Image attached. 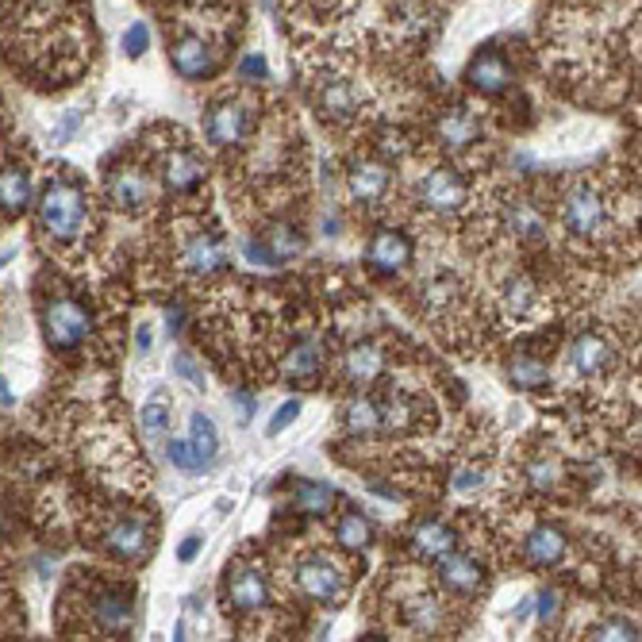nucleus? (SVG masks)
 I'll return each mask as SVG.
<instances>
[{
  "instance_id": "1",
  "label": "nucleus",
  "mask_w": 642,
  "mask_h": 642,
  "mask_svg": "<svg viewBox=\"0 0 642 642\" xmlns=\"http://www.w3.org/2000/svg\"><path fill=\"white\" fill-rule=\"evenodd\" d=\"M39 228L58 247L81 243V236L89 228V196L78 181L70 177L47 181V188L39 196Z\"/></svg>"
},
{
  "instance_id": "2",
  "label": "nucleus",
  "mask_w": 642,
  "mask_h": 642,
  "mask_svg": "<svg viewBox=\"0 0 642 642\" xmlns=\"http://www.w3.org/2000/svg\"><path fill=\"white\" fill-rule=\"evenodd\" d=\"M558 216H562V228L570 239H581V243H593L608 231L611 223V204L608 196L600 193L596 185H573L570 193L562 196L558 204Z\"/></svg>"
},
{
  "instance_id": "3",
  "label": "nucleus",
  "mask_w": 642,
  "mask_h": 642,
  "mask_svg": "<svg viewBox=\"0 0 642 642\" xmlns=\"http://www.w3.org/2000/svg\"><path fill=\"white\" fill-rule=\"evenodd\" d=\"M89 331H93V316H89V308L81 300L55 297L43 305V339H47L50 351L58 354L78 351L89 339Z\"/></svg>"
},
{
  "instance_id": "4",
  "label": "nucleus",
  "mask_w": 642,
  "mask_h": 642,
  "mask_svg": "<svg viewBox=\"0 0 642 642\" xmlns=\"http://www.w3.org/2000/svg\"><path fill=\"white\" fill-rule=\"evenodd\" d=\"M420 204L427 211H435V216H458L470 204V185L450 165H435L420 181Z\"/></svg>"
},
{
  "instance_id": "5",
  "label": "nucleus",
  "mask_w": 642,
  "mask_h": 642,
  "mask_svg": "<svg viewBox=\"0 0 642 642\" xmlns=\"http://www.w3.org/2000/svg\"><path fill=\"white\" fill-rule=\"evenodd\" d=\"M297 593L312 604H335L346 593V570L328 554H316L297 565Z\"/></svg>"
},
{
  "instance_id": "6",
  "label": "nucleus",
  "mask_w": 642,
  "mask_h": 642,
  "mask_svg": "<svg viewBox=\"0 0 642 642\" xmlns=\"http://www.w3.org/2000/svg\"><path fill=\"white\" fill-rule=\"evenodd\" d=\"M346 188H351V196L358 204L374 208V204H381L385 196H389L392 165L381 162V158H358V162L351 165V173H346Z\"/></svg>"
},
{
  "instance_id": "7",
  "label": "nucleus",
  "mask_w": 642,
  "mask_h": 642,
  "mask_svg": "<svg viewBox=\"0 0 642 642\" xmlns=\"http://www.w3.org/2000/svg\"><path fill=\"white\" fill-rule=\"evenodd\" d=\"M251 131V108L243 101H220L208 112V142L211 147H239Z\"/></svg>"
},
{
  "instance_id": "8",
  "label": "nucleus",
  "mask_w": 642,
  "mask_h": 642,
  "mask_svg": "<svg viewBox=\"0 0 642 642\" xmlns=\"http://www.w3.org/2000/svg\"><path fill=\"white\" fill-rule=\"evenodd\" d=\"M170 62L185 81H200V78H208V73L216 70V50H211L208 39L185 32V35H177V39L170 43Z\"/></svg>"
},
{
  "instance_id": "9",
  "label": "nucleus",
  "mask_w": 642,
  "mask_h": 642,
  "mask_svg": "<svg viewBox=\"0 0 642 642\" xmlns=\"http://www.w3.org/2000/svg\"><path fill=\"white\" fill-rule=\"evenodd\" d=\"M223 266H228V251H223L220 236H211V231H196L181 251V270L193 277H211Z\"/></svg>"
},
{
  "instance_id": "10",
  "label": "nucleus",
  "mask_w": 642,
  "mask_h": 642,
  "mask_svg": "<svg viewBox=\"0 0 642 642\" xmlns=\"http://www.w3.org/2000/svg\"><path fill=\"white\" fill-rule=\"evenodd\" d=\"M108 200L119 211H142L150 204V177L139 165H119L116 173H108Z\"/></svg>"
},
{
  "instance_id": "11",
  "label": "nucleus",
  "mask_w": 642,
  "mask_h": 642,
  "mask_svg": "<svg viewBox=\"0 0 642 642\" xmlns=\"http://www.w3.org/2000/svg\"><path fill=\"white\" fill-rule=\"evenodd\" d=\"M266 604H270L266 577H262L259 570H247V565L231 570V577H228V608L231 611L251 616V611H262Z\"/></svg>"
},
{
  "instance_id": "12",
  "label": "nucleus",
  "mask_w": 642,
  "mask_h": 642,
  "mask_svg": "<svg viewBox=\"0 0 642 642\" xmlns=\"http://www.w3.org/2000/svg\"><path fill=\"white\" fill-rule=\"evenodd\" d=\"M466 81H470V85L478 89L481 96H501L504 89L512 85L508 58H504L501 50H485V55H478L470 62V70H466Z\"/></svg>"
},
{
  "instance_id": "13",
  "label": "nucleus",
  "mask_w": 642,
  "mask_h": 642,
  "mask_svg": "<svg viewBox=\"0 0 642 642\" xmlns=\"http://www.w3.org/2000/svg\"><path fill=\"white\" fill-rule=\"evenodd\" d=\"M412 262V243L400 231H377L366 247V266L381 270V274H400Z\"/></svg>"
},
{
  "instance_id": "14",
  "label": "nucleus",
  "mask_w": 642,
  "mask_h": 642,
  "mask_svg": "<svg viewBox=\"0 0 642 642\" xmlns=\"http://www.w3.org/2000/svg\"><path fill=\"white\" fill-rule=\"evenodd\" d=\"M565 362H570V369H573V374H581V377L608 374V369H611V346H608V339L593 335V331H585V335L573 339L570 358H565Z\"/></svg>"
},
{
  "instance_id": "15",
  "label": "nucleus",
  "mask_w": 642,
  "mask_h": 642,
  "mask_svg": "<svg viewBox=\"0 0 642 642\" xmlns=\"http://www.w3.org/2000/svg\"><path fill=\"white\" fill-rule=\"evenodd\" d=\"M439 581H443V588L447 593H455V596H473L481 585H485V570H481L478 562H473L470 554H443L439 558Z\"/></svg>"
},
{
  "instance_id": "16",
  "label": "nucleus",
  "mask_w": 642,
  "mask_h": 642,
  "mask_svg": "<svg viewBox=\"0 0 642 642\" xmlns=\"http://www.w3.org/2000/svg\"><path fill=\"white\" fill-rule=\"evenodd\" d=\"M565 550H570V539H565V535L558 531V527H550V524H539L524 539V554H527V562H531L535 570H554V565L565 558Z\"/></svg>"
},
{
  "instance_id": "17",
  "label": "nucleus",
  "mask_w": 642,
  "mask_h": 642,
  "mask_svg": "<svg viewBox=\"0 0 642 642\" xmlns=\"http://www.w3.org/2000/svg\"><path fill=\"white\" fill-rule=\"evenodd\" d=\"M316 108H320L323 119H335V124H343V119H354V112H358V93H354L351 81H320V89H316Z\"/></svg>"
},
{
  "instance_id": "18",
  "label": "nucleus",
  "mask_w": 642,
  "mask_h": 642,
  "mask_svg": "<svg viewBox=\"0 0 642 642\" xmlns=\"http://www.w3.org/2000/svg\"><path fill=\"white\" fill-rule=\"evenodd\" d=\"M162 181H165V188H173V193H188V188H196L204 181L200 158L185 147L162 154Z\"/></svg>"
},
{
  "instance_id": "19",
  "label": "nucleus",
  "mask_w": 642,
  "mask_h": 642,
  "mask_svg": "<svg viewBox=\"0 0 642 642\" xmlns=\"http://www.w3.org/2000/svg\"><path fill=\"white\" fill-rule=\"evenodd\" d=\"M439 139L447 142L450 150H470L473 142L481 139V124L466 104H455L439 116Z\"/></svg>"
},
{
  "instance_id": "20",
  "label": "nucleus",
  "mask_w": 642,
  "mask_h": 642,
  "mask_svg": "<svg viewBox=\"0 0 642 642\" xmlns=\"http://www.w3.org/2000/svg\"><path fill=\"white\" fill-rule=\"evenodd\" d=\"M108 554L124 558V562H135V558L150 554V527L139 524V519H119L116 527L108 531Z\"/></svg>"
},
{
  "instance_id": "21",
  "label": "nucleus",
  "mask_w": 642,
  "mask_h": 642,
  "mask_svg": "<svg viewBox=\"0 0 642 642\" xmlns=\"http://www.w3.org/2000/svg\"><path fill=\"white\" fill-rule=\"evenodd\" d=\"M32 204V173L24 165H4L0 170V211L20 216Z\"/></svg>"
},
{
  "instance_id": "22",
  "label": "nucleus",
  "mask_w": 642,
  "mask_h": 642,
  "mask_svg": "<svg viewBox=\"0 0 642 642\" xmlns=\"http://www.w3.org/2000/svg\"><path fill=\"white\" fill-rule=\"evenodd\" d=\"M385 369V351L374 343H362L351 351V358H346V377H351V385H369L377 381Z\"/></svg>"
},
{
  "instance_id": "23",
  "label": "nucleus",
  "mask_w": 642,
  "mask_h": 642,
  "mask_svg": "<svg viewBox=\"0 0 642 642\" xmlns=\"http://www.w3.org/2000/svg\"><path fill=\"white\" fill-rule=\"evenodd\" d=\"M539 285L531 282V277H512L508 285H504V308H508L512 320H527V316L539 312Z\"/></svg>"
},
{
  "instance_id": "24",
  "label": "nucleus",
  "mask_w": 642,
  "mask_h": 642,
  "mask_svg": "<svg viewBox=\"0 0 642 642\" xmlns=\"http://www.w3.org/2000/svg\"><path fill=\"white\" fill-rule=\"evenodd\" d=\"M188 447L196 450V458H200L208 470L216 466V458H220V435H216V423L204 412H196L193 423H188Z\"/></svg>"
},
{
  "instance_id": "25",
  "label": "nucleus",
  "mask_w": 642,
  "mask_h": 642,
  "mask_svg": "<svg viewBox=\"0 0 642 642\" xmlns=\"http://www.w3.org/2000/svg\"><path fill=\"white\" fill-rule=\"evenodd\" d=\"M412 547L420 558H443L455 550V531L447 524H420L412 531Z\"/></svg>"
},
{
  "instance_id": "26",
  "label": "nucleus",
  "mask_w": 642,
  "mask_h": 642,
  "mask_svg": "<svg viewBox=\"0 0 642 642\" xmlns=\"http://www.w3.org/2000/svg\"><path fill=\"white\" fill-rule=\"evenodd\" d=\"M331 504H335V489L323 485V481H300L297 493H293V508L308 512V516H328Z\"/></svg>"
},
{
  "instance_id": "27",
  "label": "nucleus",
  "mask_w": 642,
  "mask_h": 642,
  "mask_svg": "<svg viewBox=\"0 0 642 642\" xmlns=\"http://www.w3.org/2000/svg\"><path fill=\"white\" fill-rule=\"evenodd\" d=\"M335 542L339 547H346V550H362V547L374 542V527H369V519L362 516V512H346V516L339 519V527H335Z\"/></svg>"
},
{
  "instance_id": "28",
  "label": "nucleus",
  "mask_w": 642,
  "mask_h": 642,
  "mask_svg": "<svg viewBox=\"0 0 642 642\" xmlns=\"http://www.w3.org/2000/svg\"><path fill=\"white\" fill-rule=\"evenodd\" d=\"M404 616H408V623H412V631H420V634H435L443 627V608H439V600H435V596L408 600Z\"/></svg>"
},
{
  "instance_id": "29",
  "label": "nucleus",
  "mask_w": 642,
  "mask_h": 642,
  "mask_svg": "<svg viewBox=\"0 0 642 642\" xmlns=\"http://www.w3.org/2000/svg\"><path fill=\"white\" fill-rule=\"evenodd\" d=\"M343 420H346V427H351L354 435H374L377 427H381V408H377L369 397H358V400L346 404Z\"/></svg>"
},
{
  "instance_id": "30",
  "label": "nucleus",
  "mask_w": 642,
  "mask_h": 642,
  "mask_svg": "<svg viewBox=\"0 0 642 642\" xmlns=\"http://www.w3.org/2000/svg\"><path fill=\"white\" fill-rule=\"evenodd\" d=\"M508 381L524 392L542 389V385H547V366H542L539 358H531V354H519V358H512V366H508Z\"/></svg>"
},
{
  "instance_id": "31",
  "label": "nucleus",
  "mask_w": 642,
  "mask_h": 642,
  "mask_svg": "<svg viewBox=\"0 0 642 642\" xmlns=\"http://www.w3.org/2000/svg\"><path fill=\"white\" fill-rule=\"evenodd\" d=\"M165 432H170V400L158 392V397H150L147 404H142V435H147L150 443H162Z\"/></svg>"
},
{
  "instance_id": "32",
  "label": "nucleus",
  "mask_w": 642,
  "mask_h": 642,
  "mask_svg": "<svg viewBox=\"0 0 642 642\" xmlns=\"http://www.w3.org/2000/svg\"><path fill=\"white\" fill-rule=\"evenodd\" d=\"M266 251L274 254V262H289L305 251V239H300V231L293 228V223H277L266 236Z\"/></svg>"
},
{
  "instance_id": "33",
  "label": "nucleus",
  "mask_w": 642,
  "mask_h": 642,
  "mask_svg": "<svg viewBox=\"0 0 642 642\" xmlns=\"http://www.w3.org/2000/svg\"><path fill=\"white\" fill-rule=\"evenodd\" d=\"M508 228L516 231L519 239H542L547 236V223H542V216L531 208V204H516V208H512Z\"/></svg>"
},
{
  "instance_id": "34",
  "label": "nucleus",
  "mask_w": 642,
  "mask_h": 642,
  "mask_svg": "<svg viewBox=\"0 0 642 642\" xmlns=\"http://www.w3.org/2000/svg\"><path fill=\"white\" fill-rule=\"evenodd\" d=\"M316 369H320V351H316L312 343L297 346V354L285 362V377H289V381H308Z\"/></svg>"
},
{
  "instance_id": "35",
  "label": "nucleus",
  "mask_w": 642,
  "mask_h": 642,
  "mask_svg": "<svg viewBox=\"0 0 642 642\" xmlns=\"http://www.w3.org/2000/svg\"><path fill=\"white\" fill-rule=\"evenodd\" d=\"M165 450H170V462L177 466L181 473H204V470H208V466L196 458V450L188 447V439H173Z\"/></svg>"
},
{
  "instance_id": "36",
  "label": "nucleus",
  "mask_w": 642,
  "mask_h": 642,
  "mask_svg": "<svg viewBox=\"0 0 642 642\" xmlns=\"http://www.w3.org/2000/svg\"><path fill=\"white\" fill-rule=\"evenodd\" d=\"M558 478H562V470H558L554 458H535V462L527 466V481H531L535 489H554Z\"/></svg>"
},
{
  "instance_id": "37",
  "label": "nucleus",
  "mask_w": 642,
  "mask_h": 642,
  "mask_svg": "<svg viewBox=\"0 0 642 642\" xmlns=\"http://www.w3.org/2000/svg\"><path fill=\"white\" fill-rule=\"evenodd\" d=\"M593 639H639V627L631 619H604L593 631Z\"/></svg>"
},
{
  "instance_id": "38",
  "label": "nucleus",
  "mask_w": 642,
  "mask_h": 642,
  "mask_svg": "<svg viewBox=\"0 0 642 642\" xmlns=\"http://www.w3.org/2000/svg\"><path fill=\"white\" fill-rule=\"evenodd\" d=\"M173 374H177V377H185V381L193 385V389H204V369L196 366V358H193V354H185V351H181V354H173Z\"/></svg>"
},
{
  "instance_id": "39",
  "label": "nucleus",
  "mask_w": 642,
  "mask_h": 642,
  "mask_svg": "<svg viewBox=\"0 0 642 642\" xmlns=\"http://www.w3.org/2000/svg\"><path fill=\"white\" fill-rule=\"evenodd\" d=\"M297 415H300V400H289V404L277 408V415H274V420H270V427H266L270 439H274V435H282L285 427H289V423L297 420Z\"/></svg>"
},
{
  "instance_id": "40",
  "label": "nucleus",
  "mask_w": 642,
  "mask_h": 642,
  "mask_svg": "<svg viewBox=\"0 0 642 642\" xmlns=\"http://www.w3.org/2000/svg\"><path fill=\"white\" fill-rule=\"evenodd\" d=\"M147 43H150V32L142 24H131L127 27V35H124V55L127 58H139L142 50H147Z\"/></svg>"
},
{
  "instance_id": "41",
  "label": "nucleus",
  "mask_w": 642,
  "mask_h": 642,
  "mask_svg": "<svg viewBox=\"0 0 642 642\" xmlns=\"http://www.w3.org/2000/svg\"><path fill=\"white\" fill-rule=\"evenodd\" d=\"M450 485H455V493H478V489H485V473L481 470H458Z\"/></svg>"
},
{
  "instance_id": "42",
  "label": "nucleus",
  "mask_w": 642,
  "mask_h": 642,
  "mask_svg": "<svg viewBox=\"0 0 642 642\" xmlns=\"http://www.w3.org/2000/svg\"><path fill=\"white\" fill-rule=\"evenodd\" d=\"M243 254L254 262V266H262V270H266V266H277L274 254L266 251V243H254V239H243Z\"/></svg>"
},
{
  "instance_id": "43",
  "label": "nucleus",
  "mask_w": 642,
  "mask_h": 642,
  "mask_svg": "<svg viewBox=\"0 0 642 642\" xmlns=\"http://www.w3.org/2000/svg\"><path fill=\"white\" fill-rule=\"evenodd\" d=\"M558 616V596L554 593H542L539 596V619H554Z\"/></svg>"
},
{
  "instance_id": "44",
  "label": "nucleus",
  "mask_w": 642,
  "mask_h": 642,
  "mask_svg": "<svg viewBox=\"0 0 642 642\" xmlns=\"http://www.w3.org/2000/svg\"><path fill=\"white\" fill-rule=\"evenodd\" d=\"M196 550H200V535H188V539L181 542L177 558H181V562H193V558H196Z\"/></svg>"
},
{
  "instance_id": "45",
  "label": "nucleus",
  "mask_w": 642,
  "mask_h": 642,
  "mask_svg": "<svg viewBox=\"0 0 642 642\" xmlns=\"http://www.w3.org/2000/svg\"><path fill=\"white\" fill-rule=\"evenodd\" d=\"M243 73H247V78H266V62H262L259 55L243 58Z\"/></svg>"
},
{
  "instance_id": "46",
  "label": "nucleus",
  "mask_w": 642,
  "mask_h": 642,
  "mask_svg": "<svg viewBox=\"0 0 642 642\" xmlns=\"http://www.w3.org/2000/svg\"><path fill=\"white\" fill-rule=\"evenodd\" d=\"M78 124H81V116L73 112V116H66L62 124H58V131H55V135H58V139H70V135L78 131Z\"/></svg>"
},
{
  "instance_id": "47",
  "label": "nucleus",
  "mask_w": 642,
  "mask_h": 642,
  "mask_svg": "<svg viewBox=\"0 0 642 642\" xmlns=\"http://www.w3.org/2000/svg\"><path fill=\"white\" fill-rule=\"evenodd\" d=\"M135 346H139L142 354H147L150 346H154V335H150V328H147V323H142V328L135 331Z\"/></svg>"
},
{
  "instance_id": "48",
  "label": "nucleus",
  "mask_w": 642,
  "mask_h": 642,
  "mask_svg": "<svg viewBox=\"0 0 642 642\" xmlns=\"http://www.w3.org/2000/svg\"><path fill=\"white\" fill-rule=\"evenodd\" d=\"M231 404L239 408V415H243V423L251 420V412H254V408H251V400H247V397H239V392H236V397H231Z\"/></svg>"
},
{
  "instance_id": "49",
  "label": "nucleus",
  "mask_w": 642,
  "mask_h": 642,
  "mask_svg": "<svg viewBox=\"0 0 642 642\" xmlns=\"http://www.w3.org/2000/svg\"><path fill=\"white\" fill-rule=\"evenodd\" d=\"M165 323H170V331H181V323H185V312H181V308H170V312H165Z\"/></svg>"
},
{
  "instance_id": "50",
  "label": "nucleus",
  "mask_w": 642,
  "mask_h": 642,
  "mask_svg": "<svg viewBox=\"0 0 642 642\" xmlns=\"http://www.w3.org/2000/svg\"><path fill=\"white\" fill-rule=\"evenodd\" d=\"M0 404H12V392H9V381L0 377Z\"/></svg>"
}]
</instances>
